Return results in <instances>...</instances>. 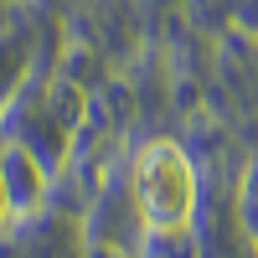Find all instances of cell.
<instances>
[{
  "mask_svg": "<svg viewBox=\"0 0 258 258\" xmlns=\"http://www.w3.org/2000/svg\"><path fill=\"white\" fill-rule=\"evenodd\" d=\"M238 217L248 227V238L258 243V160H248L243 170V186H238Z\"/></svg>",
  "mask_w": 258,
  "mask_h": 258,
  "instance_id": "7a4b0ae2",
  "label": "cell"
},
{
  "mask_svg": "<svg viewBox=\"0 0 258 258\" xmlns=\"http://www.w3.org/2000/svg\"><path fill=\"white\" fill-rule=\"evenodd\" d=\"M88 258H124V253H109V248H93Z\"/></svg>",
  "mask_w": 258,
  "mask_h": 258,
  "instance_id": "277c9868",
  "label": "cell"
},
{
  "mask_svg": "<svg viewBox=\"0 0 258 258\" xmlns=\"http://www.w3.org/2000/svg\"><path fill=\"white\" fill-rule=\"evenodd\" d=\"M11 217H16V207H11V191H6V176H0V232L11 227Z\"/></svg>",
  "mask_w": 258,
  "mask_h": 258,
  "instance_id": "3957f363",
  "label": "cell"
},
{
  "mask_svg": "<svg viewBox=\"0 0 258 258\" xmlns=\"http://www.w3.org/2000/svg\"><path fill=\"white\" fill-rule=\"evenodd\" d=\"M135 181H140V217L155 238H176V232L191 227L202 186H197V165L186 160L181 145H170V140L145 145Z\"/></svg>",
  "mask_w": 258,
  "mask_h": 258,
  "instance_id": "6da1fadb",
  "label": "cell"
}]
</instances>
